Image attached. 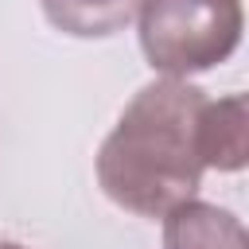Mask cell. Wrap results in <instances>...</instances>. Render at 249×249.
I'll use <instances>...</instances> for the list:
<instances>
[{"label":"cell","instance_id":"obj_2","mask_svg":"<svg viewBox=\"0 0 249 249\" xmlns=\"http://www.w3.org/2000/svg\"><path fill=\"white\" fill-rule=\"evenodd\" d=\"M140 47L152 70L167 78L202 74L226 62L241 43V0H144Z\"/></svg>","mask_w":249,"mask_h":249},{"label":"cell","instance_id":"obj_5","mask_svg":"<svg viewBox=\"0 0 249 249\" xmlns=\"http://www.w3.org/2000/svg\"><path fill=\"white\" fill-rule=\"evenodd\" d=\"M47 19L74 39H105L128 27L144 0H39Z\"/></svg>","mask_w":249,"mask_h":249},{"label":"cell","instance_id":"obj_3","mask_svg":"<svg viewBox=\"0 0 249 249\" xmlns=\"http://www.w3.org/2000/svg\"><path fill=\"white\" fill-rule=\"evenodd\" d=\"M163 249H249V233L230 210L191 198L163 214Z\"/></svg>","mask_w":249,"mask_h":249},{"label":"cell","instance_id":"obj_1","mask_svg":"<svg viewBox=\"0 0 249 249\" xmlns=\"http://www.w3.org/2000/svg\"><path fill=\"white\" fill-rule=\"evenodd\" d=\"M202 105V89L183 78L144 86L97 152L101 191L144 218H163L191 202L206 171L198 160Z\"/></svg>","mask_w":249,"mask_h":249},{"label":"cell","instance_id":"obj_4","mask_svg":"<svg viewBox=\"0 0 249 249\" xmlns=\"http://www.w3.org/2000/svg\"><path fill=\"white\" fill-rule=\"evenodd\" d=\"M245 97L230 93L206 101L198 113V160L202 167L237 171L245 167Z\"/></svg>","mask_w":249,"mask_h":249},{"label":"cell","instance_id":"obj_6","mask_svg":"<svg viewBox=\"0 0 249 249\" xmlns=\"http://www.w3.org/2000/svg\"><path fill=\"white\" fill-rule=\"evenodd\" d=\"M0 249H23V245H0Z\"/></svg>","mask_w":249,"mask_h":249}]
</instances>
